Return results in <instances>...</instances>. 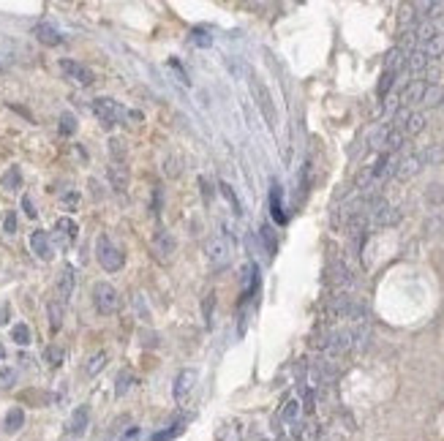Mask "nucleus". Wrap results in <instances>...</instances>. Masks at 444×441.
<instances>
[{
	"label": "nucleus",
	"mask_w": 444,
	"mask_h": 441,
	"mask_svg": "<svg viewBox=\"0 0 444 441\" xmlns=\"http://www.w3.org/2000/svg\"><path fill=\"white\" fill-rule=\"evenodd\" d=\"M254 90H256V99H259V107L264 112L267 120H273V107H270V93L262 88V82H254Z\"/></svg>",
	"instance_id": "nucleus-20"
},
{
	"label": "nucleus",
	"mask_w": 444,
	"mask_h": 441,
	"mask_svg": "<svg viewBox=\"0 0 444 441\" xmlns=\"http://www.w3.org/2000/svg\"><path fill=\"white\" fill-rule=\"evenodd\" d=\"M153 251H156V256H158L161 262H169V259L175 256V251H177V240H175L169 231H158V234L153 237Z\"/></svg>",
	"instance_id": "nucleus-8"
},
{
	"label": "nucleus",
	"mask_w": 444,
	"mask_h": 441,
	"mask_svg": "<svg viewBox=\"0 0 444 441\" xmlns=\"http://www.w3.org/2000/svg\"><path fill=\"white\" fill-rule=\"evenodd\" d=\"M22 425H25V412H22L19 406L8 409V412H5V417H3V431H5L8 436H14V433H19V431H22Z\"/></svg>",
	"instance_id": "nucleus-13"
},
{
	"label": "nucleus",
	"mask_w": 444,
	"mask_h": 441,
	"mask_svg": "<svg viewBox=\"0 0 444 441\" xmlns=\"http://www.w3.org/2000/svg\"><path fill=\"white\" fill-rule=\"evenodd\" d=\"M30 248H33V253L41 259V262H49L55 253H52V240H49V234L47 231H41V229H36L33 234H30Z\"/></svg>",
	"instance_id": "nucleus-9"
},
{
	"label": "nucleus",
	"mask_w": 444,
	"mask_h": 441,
	"mask_svg": "<svg viewBox=\"0 0 444 441\" xmlns=\"http://www.w3.org/2000/svg\"><path fill=\"white\" fill-rule=\"evenodd\" d=\"M0 360H5V346L0 343Z\"/></svg>",
	"instance_id": "nucleus-37"
},
{
	"label": "nucleus",
	"mask_w": 444,
	"mask_h": 441,
	"mask_svg": "<svg viewBox=\"0 0 444 441\" xmlns=\"http://www.w3.org/2000/svg\"><path fill=\"white\" fill-rule=\"evenodd\" d=\"M22 210H25V216H27V218H36V216H38V213H36V207H33V199H30L27 194L22 197Z\"/></svg>",
	"instance_id": "nucleus-31"
},
{
	"label": "nucleus",
	"mask_w": 444,
	"mask_h": 441,
	"mask_svg": "<svg viewBox=\"0 0 444 441\" xmlns=\"http://www.w3.org/2000/svg\"><path fill=\"white\" fill-rule=\"evenodd\" d=\"M180 433H183V423H175L169 431H161L158 436H153V441H175Z\"/></svg>",
	"instance_id": "nucleus-28"
},
{
	"label": "nucleus",
	"mask_w": 444,
	"mask_h": 441,
	"mask_svg": "<svg viewBox=\"0 0 444 441\" xmlns=\"http://www.w3.org/2000/svg\"><path fill=\"white\" fill-rule=\"evenodd\" d=\"M221 194L226 197V202L232 205V213H234V216H240V213H243V207H240V199H237L234 188H232L229 183H221Z\"/></svg>",
	"instance_id": "nucleus-26"
},
{
	"label": "nucleus",
	"mask_w": 444,
	"mask_h": 441,
	"mask_svg": "<svg viewBox=\"0 0 444 441\" xmlns=\"http://www.w3.org/2000/svg\"><path fill=\"white\" fill-rule=\"evenodd\" d=\"M44 360H47V365L49 368H60L63 365V360H66V351L60 349V346H47V351H44Z\"/></svg>",
	"instance_id": "nucleus-19"
},
{
	"label": "nucleus",
	"mask_w": 444,
	"mask_h": 441,
	"mask_svg": "<svg viewBox=\"0 0 444 441\" xmlns=\"http://www.w3.org/2000/svg\"><path fill=\"white\" fill-rule=\"evenodd\" d=\"M74 131H77V117H74L71 112H63V114H60V134H63V136H71Z\"/></svg>",
	"instance_id": "nucleus-27"
},
{
	"label": "nucleus",
	"mask_w": 444,
	"mask_h": 441,
	"mask_svg": "<svg viewBox=\"0 0 444 441\" xmlns=\"http://www.w3.org/2000/svg\"><path fill=\"white\" fill-rule=\"evenodd\" d=\"M0 183H3L5 191H16V188H22V169H19V166H8Z\"/></svg>",
	"instance_id": "nucleus-17"
},
{
	"label": "nucleus",
	"mask_w": 444,
	"mask_h": 441,
	"mask_svg": "<svg viewBox=\"0 0 444 441\" xmlns=\"http://www.w3.org/2000/svg\"><path fill=\"white\" fill-rule=\"evenodd\" d=\"M8 322V305H0V325Z\"/></svg>",
	"instance_id": "nucleus-35"
},
{
	"label": "nucleus",
	"mask_w": 444,
	"mask_h": 441,
	"mask_svg": "<svg viewBox=\"0 0 444 441\" xmlns=\"http://www.w3.org/2000/svg\"><path fill=\"white\" fill-rule=\"evenodd\" d=\"M14 381H16V373H14V368H5V370H0V387H14Z\"/></svg>",
	"instance_id": "nucleus-30"
},
{
	"label": "nucleus",
	"mask_w": 444,
	"mask_h": 441,
	"mask_svg": "<svg viewBox=\"0 0 444 441\" xmlns=\"http://www.w3.org/2000/svg\"><path fill=\"white\" fill-rule=\"evenodd\" d=\"M199 186H202V194H205V202H213V188L208 186L205 177H199Z\"/></svg>",
	"instance_id": "nucleus-33"
},
{
	"label": "nucleus",
	"mask_w": 444,
	"mask_h": 441,
	"mask_svg": "<svg viewBox=\"0 0 444 441\" xmlns=\"http://www.w3.org/2000/svg\"><path fill=\"white\" fill-rule=\"evenodd\" d=\"M164 175L166 177H177L180 175V169H183V158L180 155H169V158H164Z\"/></svg>",
	"instance_id": "nucleus-23"
},
{
	"label": "nucleus",
	"mask_w": 444,
	"mask_h": 441,
	"mask_svg": "<svg viewBox=\"0 0 444 441\" xmlns=\"http://www.w3.org/2000/svg\"><path fill=\"white\" fill-rule=\"evenodd\" d=\"M96 259H99V264H101L107 273H117V270L123 267V262H125L123 251L112 242L107 234H99V237H96Z\"/></svg>",
	"instance_id": "nucleus-2"
},
{
	"label": "nucleus",
	"mask_w": 444,
	"mask_h": 441,
	"mask_svg": "<svg viewBox=\"0 0 444 441\" xmlns=\"http://www.w3.org/2000/svg\"><path fill=\"white\" fill-rule=\"evenodd\" d=\"M60 71L71 79V82H77L79 88H90L93 82H96V77H93V71L88 68V66H82V63H77V60H60Z\"/></svg>",
	"instance_id": "nucleus-5"
},
{
	"label": "nucleus",
	"mask_w": 444,
	"mask_h": 441,
	"mask_svg": "<svg viewBox=\"0 0 444 441\" xmlns=\"http://www.w3.org/2000/svg\"><path fill=\"white\" fill-rule=\"evenodd\" d=\"M3 231H5V234H14V231H16V216H14V213L5 216V220H3Z\"/></svg>",
	"instance_id": "nucleus-32"
},
{
	"label": "nucleus",
	"mask_w": 444,
	"mask_h": 441,
	"mask_svg": "<svg viewBox=\"0 0 444 441\" xmlns=\"http://www.w3.org/2000/svg\"><path fill=\"white\" fill-rule=\"evenodd\" d=\"M33 36H36L44 47H58V44H63V33H60L55 25H49V22H38V25L33 27Z\"/></svg>",
	"instance_id": "nucleus-11"
},
{
	"label": "nucleus",
	"mask_w": 444,
	"mask_h": 441,
	"mask_svg": "<svg viewBox=\"0 0 444 441\" xmlns=\"http://www.w3.org/2000/svg\"><path fill=\"white\" fill-rule=\"evenodd\" d=\"M107 362H110V354L107 351H96L90 360H88V365H85V373L93 379V376H99L104 368H107Z\"/></svg>",
	"instance_id": "nucleus-16"
},
{
	"label": "nucleus",
	"mask_w": 444,
	"mask_h": 441,
	"mask_svg": "<svg viewBox=\"0 0 444 441\" xmlns=\"http://www.w3.org/2000/svg\"><path fill=\"white\" fill-rule=\"evenodd\" d=\"M188 38H191V44H197V47H213V36H210L205 27H194Z\"/></svg>",
	"instance_id": "nucleus-25"
},
{
	"label": "nucleus",
	"mask_w": 444,
	"mask_h": 441,
	"mask_svg": "<svg viewBox=\"0 0 444 441\" xmlns=\"http://www.w3.org/2000/svg\"><path fill=\"white\" fill-rule=\"evenodd\" d=\"M110 153H112V158H114V164H120V161L125 158V144H123L120 139H110Z\"/></svg>",
	"instance_id": "nucleus-29"
},
{
	"label": "nucleus",
	"mask_w": 444,
	"mask_h": 441,
	"mask_svg": "<svg viewBox=\"0 0 444 441\" xmlns=\"http://www.w3.org/2000/svg\"><path fill=\"white\" fill-rule=\"evenodd\" d=\"M74 286H77V273H74V267L66 264V267L60 270V275H58V286H55V294H58V303H60V305H66V303L71 300Z\"/></svg>",
	"instance_id": "nucleus-6"
},
{
	"label": "nucleus",
	"mask_w": 444,
	"mask_h": 441,
	"mask_svg": "<svg viewBox=\"0 0 444 441\" xmlns=\"http://www.w3.org/2000/svg\"><path fill=\"white\" fill-rule=\"evenodd\" d=\"M110 183H112V188L117 191V194H123L125 188H128V169L123 166V164H112L110 166Z\"/></svg>",
	"instance_id": "nucleus-14"
},
{
	"label": "nucleus",
	"mask_w": 444,
	"mask_h": 441,
	"mask_svg": "<svg viewBox=\"0 0 444 441\" xmlns=\"http://www.w3.org/2000/svg\"><path fill=\"white\" fill-rule=\"evenodd\" d=\"M11 340H14L16 346H27V343H30V327H27V325H14V327H11Z\"/></svg>",
	"instance_id": "nucleus-24"
},
{
	"label": "nucleus",
	"mask_w": 444,
	"mask_h": 441,
	"mask_svg": "<svg viewBox=\"0 0 444 441\" xmlns=\"http://www.w3.org/2000/svg\"><path fill=\"white\" fill-rule=\"evenodd\" d=\"M131 384H134V373H131V370H120L117 384H114V395H117V398H123V395L131 390Z\"/></svg>",
	"instance_id": "nucleus-22"
},
{
	"label": "nucleus",
	"mask_w": 444,
	"mask_h": 441,
	"mask_svg": "<svg viewBox=\"0 0 444 441\" xmlns=\"http://www.w3.org/2000/svg\"><path fill=\"white\" fill-rule=\"evenodd\" d=\"M77 234H79L77 220H71V218H58V220H55V237H58V242H60L63 248H69V245L77 240Z\"/></svg>",
	"instance_id": "nucleus-10"
},
{
	"label": "nucleus",
	"mask_w": 444,
	"mask_h": 441,
	"mask_svg": "<svg viewBox=\"0 0 444 441\" xmlns=\"http://www.w3.org/2000/svg\"><path fill=\"white\" fill-rule=\"evenodd\" d=\"M88 423H90V409H88V406L74 409V414H71V420H69V433H71V436H85Z\"/></svg>",
	"instance_id": "nucleus-12"
},
{
	"label": "nucleus",
	"mask_w": 444,
	"mask_h": 441,
	"mask_svg": "<svg viewBox=\"0 0 444 441\" xmlns=\"http://www.w3.org/2000/svg\"><path fill=\"white\" fill-rule=\"evenodd\" d=\"M213 308H216V292H208L205 300H202V319H205V327L213 325Z\"/></svg>",
	"instance_id": "nucleus-21"
},
{
	"label": "nucleus",
	"mask_w": 444,
	"mask_h": 441,
	"mask_svg": "<svg viewBox=\"0 0 444 441\" xmlns=\"http://www.w3.org/2000/svg\"><path fill=\"white\" fill-rule=\"evenodd\" d=\"M63 202H66L69 207H77V202H79V194H66V197H63Z\"/></svg>",
	"instance_id": "nucleus-34"
},
{
	"label": "nucleus",
	"mask_w": 444,
	"mask_h": 441,
	"mask_svg": "<svg viewBox=\"0 0 444 441\" xmlns=\"http://www.w3.org/2000/svg\"><path fill=\"white\" fill-rule=\"evenodd\" d=\"M270 213H273L275 223H284V220H286V216H284V205H281V186H278V183H273V188H270Z\"/></svg>",
	"instance_id": "nucleus-15"
},
{
	"label": "nucleus",
	"mask_w": 444,
	"mask_h": 441,
	"mask_svg": "<svg viewBox=\"0 0 444 441\" xmlns=\"http://www.w3.org/2000/svg\"><path fill=\"white\" fill-rule=\"evenodd\" d=\"M295 414H297V403H289V406H286V417H289V420H292V417H295Z\"/></svg>",
	"instance_id": "nucleus-36"
},
{
	"label": "nucleus",
	"mask_w": 444,
	"mask_h": 441,
	"mask_svg": "<svg viewBox=\"0 0 444 441\" xmlns=\"http://www.w3.org/2000/svg\"><path fill=\"white\" fill-rule=\"evenodd\" d=\"M90 297H93V305H96V311H99L101 316H112V314L120 311V292H117L112 284H107V281L93 284Z\"/></svg>",
	"instance_id": "nucleus-1"
},
{
	"label": "nucleus",
	"mask_w": 444,
	"mask_h": 441,
	"mask_svg": "<svg viewBox=\"0 0 444 441\" xmlns=\"http://www.w3.org/2000/svg\"><path fill=\"white\" fill-rule=\"evenodd\" d=\"M194 384H197V370H194V368L180 370L177 379H175V401H177V403H186L188 395L194 392Z\"/></svg>",
	"instance_id": "nucleus-7"
},
{
	"label": "nucleus",
	"mask_w": 444,
	"mask_h": 441,
	"mask_svg": "<svg viewBox=\"0 0 444 441\" xmlns=\"http://www.w3.org/2000/svg\"><path fill=\"white\" fill-rule=\"evenodd\" d=\"M93 114L104 123V125H117L128 120V110L123 104H117L114 99H96L93 101Z\"/></svg>",
	"instance_id": "nucleus-3"
},
{
	"label": "nucleus",
	"mask_w": 444,
	"mask_h": 441,
	"mask_svg": "<svg viewBox=\"0 0 444 441\" xmlns=\"http://www.w3.org/2000/svg\"><path fill=\"white\" fill-rule=\"evenodd\" d=\"M205 253H208V264H210V270L213 273H219L223 270L229 262H232V251H229V245L223 242V240H210L208 245H205Z\"/></svg>",
	"instance_id": "nucleus-4"
},
{
	"label": "nucleus",
	"mask_w": 444,
	"mask_h": 441,
	"mask_svg": "<svg viewBox=\"0 0 444 441\" xmlns=\"http://www.w3.org/2000/svg\"><path fill=\"white\" fill-rule=\"evenodd\" d=\"M47 316H49V330L58 332L63 327V305L58 303V300H52L49 305H47Z\"/></svg>",
	"instance_id": "nucleus-18"
}]
</instances>
